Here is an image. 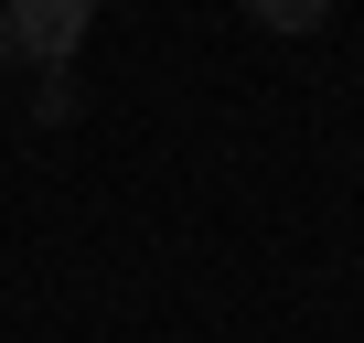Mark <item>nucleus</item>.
I'll list each match as a JSON object with an SVG mask.
<instances>
[{
	"instance_id": "1",
	"label": "nucleus",
	"mask_w": 364,
	"mask_h": 343,
	"mask_svg": "<svg viewBox=\"0 0 364 343\" xmlns=\"http://www.w3.org/2000/svg\"><path fill=\"white\" fill-rule=\"evenodd\" d=\"M0 11H11V33H22L33 65H65L86 43V22H97V0H0Z\"/></svg>"
},
{
	"instance_id": "2",
	"label": "nucleus",
	"mask_w": 364,
	"mask_h": 343,
	"mask_svg": "<svg viewBox=\"0 0 364 343\" xmlns=\"http://www.w3.org/2000/svg\"><path fill=\"white\" fill-rule=\"evenodd\" d=\"M247 11H257L268 33H321V22H332V0H247Z\"/></svg>"
},
{
	"instance_id": "3",
	"label": "nucleus",
	"mask_w": 364,
	"mask_h": 343,
	"mask_svg": "<svg viewBox=\"0 0 364 343\" xmlns=\"http://www.w3.org/2000/svg\"><path fill=\"white\" fill-rule=\"evenodd\" d=\"M0 65H22V33H11V11H0Z\"/></svg>"
}]
</instances>
